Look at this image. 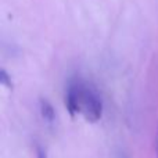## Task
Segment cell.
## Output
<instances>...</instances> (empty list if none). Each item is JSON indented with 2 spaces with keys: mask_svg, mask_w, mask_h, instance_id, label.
Masks as SVG:
<instances>
[{
  "mask_svg": "<svg viewBox=\"0 0 158 158\" xmlns=\"http://www.w3.org/2000/svg\"><path fill=\"white\" fill-rule=\"evenodd\" d=\"M0 83H3L6 87L11 89L13 87V82H11V78L8 77V74L6 72V69H0Z\"/></svg>",
  "mask_w": 158,
  "mask_h": 158,
  "instance_id": "obj_4",
  "label": "cell"
},
{
  "mask_svg": "<svg viewBox=\"0 0 158 158\" xmlns=\"http://www.w3.org/2000/svg\"><path fill=\"white\" fill-rule=\"evenodd\" d=\"M65 106L68 110L69 115L75 117L78 112H81V106H79V90H78V83H72L67 90L65 96Z\"/></svg>",
  "mask_w": 158,
  "mask_h": 158,
  "instance_id": "obj_2",
  "label": "cell"
},
{
  "mask_svg": "<svg viewBox=\"0 0 158 158\" xmlns=\"http://www.w3.org/2000/svg\"><path fill=\"white\" fill-rule=\"evenodd\" d=\"M36 153H38V158H47L46 157V151H44L40 146H38V147H36Z\"/></svg>",
  "mask_w": 158,
  "mask_h": 158,
  "instance_id": "obj_5",
  "label": "cell"
},
{
  "mask_svg": "<svg viewBox=\"0 0 158 158\" xmlns=\"http://www.w3.org/2000/svg\"><path fill=\"white\" fill-rule=\"evenodd\" d=\"M40 114H42V117L46 121H49V122L54 121V118H56L54 107L52 106V103H50L47 98H40Z\"/></svg>",
  "mask_w": 158,
  "mask_h": 158,
  "instance_id": "obj_3",
  "label": "cell"
},
{
  "mask_svg": "<svg viewBox=\"0 0 158 158\" xmlns=\"http://www.w3.org/2000/svg\"><path fill=\"white\" fill-rule=\"evenodd\" d=\"M79 90V106H81V112L86 121L89 122H97L103 115V103L98 94L93 89L85 86V85L78 83Z\"/></svg>",
  "mask_w": 158,
  "mask_h": 158,
  "instance_id": "obj_1",
  "label": "cell"
}]
</instances>
